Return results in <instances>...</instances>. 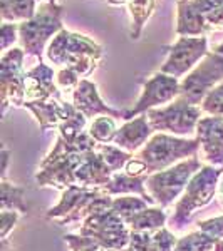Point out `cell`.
<instances>
[{
	"label": "cell",
	"mask_w": 223,
	"mask_h": 251,
	"mask_svg": "<svg viewBox=\"0 0 223 251\" xmlns=\"http://www.w3.org/2000/svg\"><path fill=\"white\" fill-rule=\"evenodd\" d=\"M99 144L84 132L74 143H67L62 137H57L54 149L40 163L35 181L39 186H51L56 189H67L76 186V171L86 159L87 152L96 151Z\"/></svg>",
	"instance_id": "1"
},
{
	"label": "cell",
	"mask_w": 223,
	"mask_h": 251,
	"mask_svg": "<svg viewBox=\"0 0 223 251\" xmlns=\"http://www.w3.org/2000/svg\"><path fill=\"white\" fill-rule=\"evenodd\" d=\"M47 59L54 66L72 69L81 77H87L99 66L103 47L87 35L64 29L47 46Z\"/></svg>",
	"instance_id": "2"
},
{
	"label": "cell",
	"mask_w": 223,
	"mask_h": 251,
	"mask_svg": "<svg viewBox=\"0 0 223 251\" xmlns=\"http://www.w3.org/2000/svg\"><path fill=\"white\" fill-rule=\"evenodd\" d=\"M223 174V169L215 166H203L190 179L183 196L176 203L175 213L169 218V228L173 231H181L186 225H190L195 213L212 203L215 194L218 193V183Z\"/></svg>",
	"instance_id": "3"
},
{
	"label": "cell",
	"mask_w": 223,
	"mask_h": 251,
	"mask_svg": "<svg viewBox=\"0 0 223 251\" xmlns=\"http://www.w3.org/2000/svg\"><path fill=\"white\" fill-rule=\"evenodd\" d=\"M112 198L103 189H89L71 186L64 189L59 204L47 211L49 220H54L59 226L74 225L86 221L89 216L111 209Z\"/></svg>",
	"instance_id": "4"
},
{
	"label": "cell",
	"mask_w": 223,
	"mask_h": 251,
	"mask_svg": "<svg viewBox=\"0 0 223 251\" xmlns=\"http://www.w3.org/2000/svg\"><path fill=\"white\" fill-rule=\"evenodd\" d=\"M200 149L201 144L198 137L183 139V137L160 132L148 141V144L138 152L136 157L146 164V173L149 176L181 163V159L196 156Z\"/></svg>",
	"instance_id": "5"
},
{
	"label": "cell",
	"mask_w": 223,
	"mask_h": 251,
	"mask_svg": "<svg viewBox=\"0 0 223 251\" xmlns=\"http://www.w3.org/2000/svg\"><path fill=\"white\" fill-rule=\"evenodd\" d=\"M62 12V5L44 2L37 7V14L34 17L19 24V44L27 55L35 59L42 57V50L49 39H54L60 30H64Z\"/></svg>",
	"instance_id": "6"
},
{
	"label": "cell",
	"mask_w": 223,
	"mask_h": 251,
	"mask_svg": "<svg viewBox=\"0 0 223 251\" xmlns=\"http://www.w3.org/2000/svg\"><path fill=\"white\" fill-rule=\"evenodd\" d=\"M203 168L196 156L185 159L165 171L149 174L146 177V189L149 196L155 200L156 204L161 208H168L169 204L175 203V200L185 191L190 179Z\"/></svg>",
	"instance_id": "7"
},
{
	"label": "cell",
	"mask_w": 223,
	"mask_h": 251,
	"mask_svg": "<svg viewBox=\"0 0 223 251\" xmlns=\"http://www.w3.org/2000/svg\"><path fill=\"white\" fill-rule=\"evenodd\" d=\"M146 116L155 131L165 134L169 132L173 136H192L196 132L198 123L201 119V107L178 97L168 106L148 111Z\"/></svg>",
	"instance_id": "8"
},
{
	"label": "cell",
	"mask_w": 223,
	"mask_h": 251,
	"mask_svg": "<svg viewBox=\"0 0 223 251\" xmlns=\"http://www.w3.org/2000/svg\"><path fill=\"white\" fill-rule=\"evenodd\" d=\"M79 234L91 238L103 250L119 251L129 248V241H131V231L128 225L112 209H106V211L89 216L86 221H83Z\"/></svg>",
	"instance_id": "9"
},
{
	"label": "cell",
	"mask_w": 223,
	"mask_h": 251,
	"mask_svg": "<svg viewBox=\"0 0 223 251\" xmlns=\"http://www.w3.org/2000/svg\"><path fill=\"white\" fill-rule=\"evenodd\" d=\"M223 82V55L208 52V55L180 82V97L198 106L217 86Z\"/></svg>",
	"instance_id": "10"
},
{
	"label": "cell",
	"mask_w": 223,
	"mask_h": 251,
	"mask_svg": "<svg viewBox=\"0 0 223 251\" xmlns=\"http://www.w3.org/2000/svg\"><path fill=\"white\" fill-rule=\"evenodd\" d=\"M24 57L26 52L20 47H12L5 50L0 59V94H2V114L7 109L24 107L26 97V75L24 72Z\"/></svg>",
	"instance_id": "11"
},
{
	"label": "cell",
	"mask_w": 223,
	"mask_h": 251,
	"mask_svg": "<svg viewBox=\"0 0 223 251\" xmlns=\"http://www.w3.org/2000/svg\"><path fill=\"white\" fill-rule=\"evenodd\" d=\"M180 82L176 77L163 72H156L144 82L143 92H141L139 99L135 104L131 111H126L124 121H131L135 117L146 114L151 109H156L158 106L173 102L175 99L180 97Z\"/></svg>",
	"instance_id": "12"
},
{
	"label": "cell",
	"mask_w": 223,
	"mask_h": 251,
	"mask_svg": "<svg viewBox=\"0 0 223 251\" xmlns=\"http://www.w3.org/2000/svg\"><path fill=\"white\" fill-rule=\"evenodd\" d=\"M208 55V39L206 37H180L169 47L168 59L161 66L163 74L180 79L188 74L201 59Z\"/></svg>",
	"instance_id": "13"
},
{
	"label": "cell",
	"mask_w": 223,
	"mask_h": 251,
	"mask_svg": "<svg viewBox=\"0 0 223 251\" xmlns=\"http://www.w3.org/2000/svg\"><path fill=\"white\" fill-rule=\"evenodd\" d=\"M26 97L27 100H62L60 89L56 82V72L52 67L39 60L26 75ZM26 100V102H27Z\"/></svg>",
	"instance_id": "14"
},
{
	"label": "cell",
	"mask_w": 223,
	"mask_h": 251,
	"mask_svg": "<svg viewBox=\"0 0 223 251\" xmlns=\"http://www.w3.org/2000/svg\"><path fill=\"white\" fill-rule=\"evenodd\" d=\"M196 137L201 144L203 159L210 166L223 164V117H201L196 127Z\"/></svg>",
	"instance_id": "15"
},
{
	"label": "cell",
	"mask_w": 223,
	"mask_h": 251,
	"mask_svg": "<svg viewBox=\"0 0 223 251\" xmlns=\"http://www.w3.org/2000/svg\"><path fill=\"white\" fill-rule=\"evenodd\" d=\"M72 104L87 119L94 116H111L124 119V114H126L124 111H117V109H112L108 104H104V100L101 99L99 92H97V86L87 79L81 80L79 86L72 91Z\"/></svg>",
	"instance_id": "16"
},
{
	"label": "cell",
	"mask_w": 223,
	"mask_h": 251,
	"mask_svg": "<svg viewBox=\"0 0 223 251\" xmlns=\"http://www.w3.org/2000/svg\"><path fill=\"white\" fill-rule=\"evenodd\" d=\"M112 174L114 173L111 171L104 157L96 149V151L87 152L86 159L81 163L76 171V186L89 189H104L111 183Z\"/></svg>",
	"instance_id": "17"
},
{
	"label": "cell",
	"mask_w": 223,
	"mask_h": 251,
	"mask_svg": "<svg viewBox=\"0 0 223 251\" xmlns=\"http://www.w3.org/2000/svg\"><path fill=\"white\" fill-rule=\"evenodd\" d=\"M24 107L29 109L37 119L40 131H47L51 127H59L64 121H67L71 116L78 112L74 104H67L66 100H51V102H42V100H27Z\"/></svg>",
	"instance_id": "18"
},
{
	"label": "cell",
	"mask_w": 223,
	"mask_h": 251,
	"mask_svg": "<svg viewBox=\"0 0 223 251\" xmlns=\"http://www.w3.org/2000/svg\"><path fill=\"white\" fill-rule=\"evenodd\" d=\"M213 29L206 17L195 5V0H178L176 35L178 37H205Z\"/></svg>",
	"instance_id": "19"
},
{
	"label": "cell",
	"mask_w": 223,
	"mask_h": 251,
	"mask_svg": "<svg viewBox=\"0 0 223 251\" xmlns=\"http://www.w3.org/2000/svg\"><path fill=\"white\" fill-rule=\"evenodd\" d=\"M153 131L155 129L149 124L148 116L141 114L135 117V119L126 121V124L117 129V134L114 137V146L133 154V152L138 151L151 137Z\"/></svg>",
	"instance_id": "20"
},
{
	"label": "cell",
	"mask_w": 223,
	"mask_h": 251,
	"mask_svg": "<svg viewBox=\"0 0 223 251\" xmlns=\"http://www.w3.org/2000/svg\"><path fill=\"white\" fill-rule=\"evenodd\" d=\"M146 177L148 176H129L126 173H114L112 179L106 188L103 189L109 196L114 194H138L149 204H156L155 200L146 193Z\"/></svg>",
	"instance_id": "21"
},
{
	"label": "cell",
	"mask_w": 223,
	"mask_h": 251,
	"mask_svg": "<svg viewBox=\"0 0 223 251\" xmlns=\"http://www.w3.org/2000/svg\"><path fill=\"white\" fill-rule=\"evenodd\" d=\"M166 213L160 208H146L143 211L136 213L124 223L128 225L131 233H156L158 229L165 228Z\"/></svg>",
	"instance_id": "22"
},
{
	"label": "cell",
	"mask_w": 223,
	"mask_h": 251,
	"mask_svg": "<svg viewBox=\"0 0 223 251\" xmlns=\"http://www.w3.org/2000/svg\"><path fill=\"white\" fill-rule=\"evenodd\" d=\"M3 22H27L37 14V2L35 0H0Z\"/></svg>",
	"instance_id": "23"
},
{
	"label": "cell",
	"mask_w": 223,
	"mask_h": 251,
	"mask_svg": "<svg viewBox=\"0 0 223 251\" xmlns=\"http://www.w3.org/2000/svg\"><path fill=\"white\" fill-rule=\"evenodd\" d=\"M175 251H223V240H217L201 231L190 233L178 240Z\"/></svg>",
	"instance_id": "24"
},
{
	"label": "cell",
	"mask_w": 223,
	"mask_h": 251,
	"mask_svg": "<svg viewBox=\"0 0 223 251\" xmlns=\"http://www.w3.org/2000/svg\"><path fill=\"white\" fill-rule=\"evenodd\" d=\"M87 132L97 144H108V143H114L117 127L111 116H101L92 121Z\"/></svg>",
	"instance_id": "25"
},
{
	"label": "cell",
	"mask_w": 223,
	"mask_h": 251,
	"mask_svg": "<svg viewBox=\"0 0 223 251\" xmlns=\"http://www.w3.org/2000/svg\"><path fill=\"white\" fill-rule=\"evenodd\" d=\"M149 206L148 201H144L143 198H136L135 194H128L123 198H114L111 204V209L117 216H121L124 221L129 220L131 216H135L136 213L143 211Z\"/></svg>",
	"instance_id": "26"
},
{
	"label": "cell",
	"mask_w": 223,
	"mask_h": 251,
	"mask_svg": "<svg viewBox=\"0 0 223 251\" xmlns=\"http://www.w3.org/2000/svg\"><path fill=\"white\" fill-rule=\"evenodd\" d=\"M2 211L27 213V206L24 201V188L2 181Z\"/></svg>",
	"instance_id": "27"
},
{
	"label": "cell",
	"mask_w": 223,
	"mask_h": 251,
	"mask_svg": "<svg viewBox=\"0 0 223 251\" xmlns=\"http://www.w3.org/2000/svg\"><path fill=\"white\" fill-rule=\"evenodd\" d=\"M97 151L101 152V156L104 157V161H106V164L111 168L112 173H117V171H121V169H124L129 161L135 157L131 152L123 151V149L117 148V146H109V144H99Z\"/></svg>",
	"instance_id": "28"
},
{
	"label": "cell",
	"mask_w": 223,
	"mask_h": 251,
	"mask_svg": "<svg viewBox=\"0 0 223 251\" xmlns=\"http://www.w3.org/2000/svg\"><path fill=\"white\" fill-rule=\"evenodd\" d=\"M87 126V117L83 116L78 111L74 116H71L67 121H64L59 126V137H62L67 143H74L79 136L84 134V129Z\"/></svg>",
	"instance_id": "29"
},
{
	"label": "cell",
	"mask_w": 223,
	"mask_h": 251,
	"mask_svg": "<svg viewBox=\"0 0 223 251\" xmlns=\"http://www.w3.org/2000/svg\"><path fill=\"white\" fill-rule=\"evenodd\" d=\"M201 111L208 116L223 117V82L205 97V100L201 102Z\"/></svg>",
	"instance_id": "30"
},
{
	"label": "cell",
	"mask_w": 223,
	"mask_h": 251,
	"mask_svg": "<svg viewBox=\"0 0 223 251\" xmlns=\"http://www.w3.org/2000/svg\"><path fill=\"white\" fill-rule=\"evenodd\" d=\"M178 240L175 234L168 228H161L156 233H153L151 238V251H175Z\"/></svg>",
	"instance_id": "31"
},
{
	"label": "cell",
	"mask_w": 223,
	"mask_h": 251,
	"mask_svg": "<svg viewBox=\"0 0 223 251\" xmlns=\"http://www.w3.org/2000/svg\"><path fill=\"white\" fill-rule=\"evenodd\" d=\"M64 241L69 245L71 251H103V248L96 241H92L91 238L83 236V234H79V236H76V234H66Z\"/></svg>",
	"instance_id": "32"
},
{
	"label": "cell",
	"mask_w": 223,
	"mask_h": 251,
	"mask_svg": "<svg viewBox=\"0 0 223 251\" xmlns=\"http://www.w3.org/2000/svg\"><path fill=\"white\" fill-rule=\"evenodd\" d=\"M19 40V24L3 22L0 30V49L3 52L14 47V44Z\"/></svg>",
	"instance_id": "33"
},
{
	"label": "cell",
	"mask_w": 223,
	"mask_h": 251,
	"mask_svg": "<svg viewBox=\"0 0 223 251\" xmlns=\"http://www.w3.org/2000/svg\"><path fill=\"white\" fill-rule=\"evenodd\" d=\"M81 80H83L81 75L76 71H72V69L62 67L56 72V82H57L59 89H72L74 91L79 86Z\"/></svg>",
	"instance_id": "34"
},
{
	"label": "cell",
	"mask_w": 223,
	"mask_h": 251,
	"mask_svg": "<svg viewBox=\"0 0 223 251\" xmlns=\"http://www.w3.org/2000/svg\"><path fill=\"white\" fill-rule=\"evenodd\" d=\"M198 231L208 234L217 240H223V216L210 218L205 221H198Z\"/></svg>",
	"instance_id": "35"
},
{
	"label": "cell",
	"mask_w": 223,
	"mask_h": 251,
	"mask_svg": "<svg viewBox=\"0 0 223 251\" xmlns=\"http://www.w3.org/2000/svg\"><path fill=\"white\" fill-rule=\"evenodd\" d=\"M153 233H131L129 248L133 251H151Z\"/></svg>",
	"instance_id": "36"
},
{
	"label": "cell",
	"mask_w": 223,
	"mask_h": 251,
	"mask_svg": "<svg viewBox=\"0 0 223 251\" xmlns=\"http://www.w3.org/2000/svg\"><path fill=\"white\" fill-rule=\"evenodd\" d=\"M19 211H2V223H0V238L7 240L9 233L14 229L15 223L19 221Z\"/></svg>",
	"instance_id": "37"
},
{
	"label": "cell",
	"mask_w": 223,
	"mask_h": 251,
	"mask_svg": "<svg viewBox=\"0 0 223 251\" xmlns=\"http://www.w3.org/2000/svg\"><path fill=\"white\" fill-rule=\"evenodd\" d=\"M205 17L213 30H223V5L210 12V14H206Z\"/></svg>",
	"instance_id": "38"
},
{
	"label": "cell",
	"mask_w": 223,
	"mask_h": 251,
	"mask_svg": "<svg viewBox=\"0 0 223 251\" xmlns=\"http://www.w3.org/2000/svg\"><path fill=\"white\" fill-rule=\"evenodd\" d=\"M195 5L198 7V10L201 12L203 15L210 14L215 9L223 5V0H195Z\"/></svg>",
	"instance_id": "39"
},
{
	"label": "cell",
	"mask_w": 223,
	"mask_h": 251,
	"mask_svg": "<svg viewBox=\"0 0 223 251\" xmlns=\"http://www.w3.org/2000/svg\"><path fill=\"white\" fill-rule=\"evenodd\" d=\"M0 159H2V168H0V176H2V181H5V174H7V166H9L10 161V152L5 146H2V154H0Z\"/></svg>",
	"instance_id": "40"
},
{
	"label": "cell",
	"mask_w": 223,
	"mask_h": 251,
	"mask_svg": "<svg viewBox=\"0 0 223 251\" xmlns=\"http://www.w3.org/2000/svg\"><path fill=\"white\" fill-rule=\"evenodd\" d=\"M109 3H111V5H129V3L133 2V0H108Z\"/></svg>",
	"instance_id": "41"
},
{
	"label": "cell",
	"mask_w": 223,
	"mask_h": 251,
	"mask_svg": "<svg viewBox=\"0 0 223 251\" xmlns=\"http://www.w3.org/2000/svg\"><path fill=\"white\" fill-rule=\"evenodd\" d=\"M218 198H220V203L223 206V174L220 177V183H218Z\"/></svg>",
	"instance_id": "42"
},
{
	"label": "cell",
	"mask_w": 223,
	"mask_h": 251,
	"mask_svg": "<svg viewBox=\"0 0 223 251\" xmlns=\"http://www.w3.org/2000/svg\"><path fill=\"white\" fill-rule=\"evenodd\" d=\"M215 52H218V54H222V55H223V44H220V46L215 49Z\"/></svg>",
	"instance_id": "43"
},
{
	"label": "cell",
	"mask_w": 223,
	"mask_h": 251,
	"mask_svg": "<svg viewBox=\"0 0 223 251\" xmlns=\"http://www.w3.org/2000/svg\"><path fill=\"white\" fill-rule=\"evenodd\" d=\"M119 251H133L131 248H124V250H119Z\"/></svg>",
	"instance_id": "44"
},
{
	"label": "cell",
	"mask_w": 223,
	"mask_h": 251,
	"mask_svg": "<svg viewBox=\"0 0 223 251\" xmlns=\"http://www.w3.org/2000/svg\"><path fill=\"white\" fill-rule=\"evenodd\" d=\"M46 2H52V3H56V0H46Z\"/></svg>",
	"instance_id": "45"
},
{
	"label": "cell",
	"mask_w": 223,
	"mask_h": 251,
	"mask_svg": "<svg viewBox=\"0 0 223 251\" xmlns=\"http://www.w3.org/2000/svg\"><path fill=\"white\" fill-rule=\"evenodd\" d=\"M2 248H3V250H5V246H3V245H2Z\"/></svg>",
	"instance_id": "46"
}]
</instances>
